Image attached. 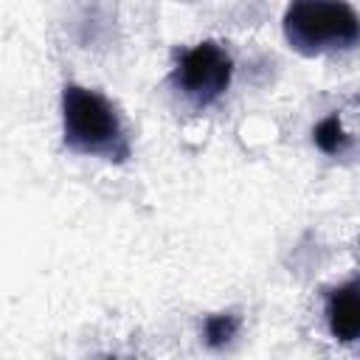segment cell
<instances>
[{"instance_id": "obj_4", "label": "cell", "mask_w": 360, "mask_h": 360, "mask_svg": "<svg viewBox=\"0 0 360 360\" xmlns=\"http://www.w3.org/2000/svg\"><path fill=\"white\" fill-rule=\"evenodd\" d=\"M326 326L340 343H360V281H349L329 292Z\"/></svg>"}, {"instance_id": "obj_6", "label": "cell", "mask_w": 360, "mask_h": 360, "mask_svg": "<svg viewBox=\"0 0 360 360\" xmlns=\"http://www.w3.org/2000/svg\"><path fill=\"white\" fill-rule=\"evenodd\" d=\"M239 332V318L233 312H219V315H208L205 318V326H202V335H205V343L211 349H219L225 346L231 338H236Z\"/></svg>"}, {"instance_id": "obj_5", "label": "cell", "mask_w": 360, "mask_h": 360, "mask_svg": "<svg viewBox=\"0 0 360 360\" xmlns=\"http://www.w3.org/2000/svg\"><path fill=\"white\" fill-rule=\"evenodd\" d=\"M312 141L323 155H343L352 146V135L343 129L338 115H326L315 129H312Z\"/></svg>"}, {"instance_id": "obj_2", "label": "cell", "mask_w": 360, "mask_h": 360, "mask_svg": "<svg viewBox=\"0 0 360 360\" xmlns=\"http://www.w3.org/2000/svg\"><path fill=\"white\" fill-rule=\"evenodd\" d=\"M281 25L290 48L304 56H323L360 45V17L343 0H292Z\"/></svg>"}, {"instance_id": "obj_1", "label": "cell", "mask_w": 360, "mask_h": 360, "mask_svg": "<svg viewBox=\"0 0 360 360\" xmlns=\"http://www.w3.org/2000/svg\"><path fill=\"white\" fill-rule=\"evenodd\" d=\"M62 135L65 146L79 155L124 163L129 158V138L112 101L98 90L65 84L62 90Z\"/></svg>"}, {"instance_id": "obj_3", "label": "cell", "mask_w": 360, "mask_h": 360, "mask_svg": "<svg viewBox=\"0 0 360 360\" xmlns=\"http://www.w3.org/2000/svg\"><path fill=\"white\" fill-rule=\"evenodd\" d=\"M231 76H233V62L228 51L219 42L208 39V42H197L180 56L172 82L183 93V98H188L194 107H208L228 90Z\"/></svg>"}]
</instances>
